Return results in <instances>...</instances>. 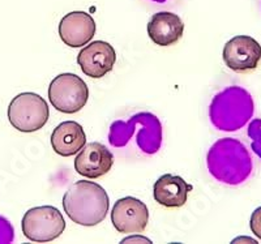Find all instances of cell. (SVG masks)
<instances>
[{
    "label": "cell",
    "instance_id": "cell-1",
    "mask_svg": "<svg viewBox=\"0 0 261 244\" xmlns=\"http://www.w3.org/2000/svg\"><path fill=\"white\" fill-rule=\"evenodd\" d=\"M110 201L106 191L90 180H79L63 197V208L68 218L81 226H95L106 218Z\"/></svg>",
    "mask_w": 261,
    "mask_h": 244
},
{
    "label": "cell",
    "instance_id": "cell-2",
    "mask_svg": "<svg viewBox=\"0 0 261 244\" xmlns=\"http://www.w3.org/2000/svg\"><path fill=\"white\" fill-rule=\"evenodd\" d=\"M50 110L45 99L36 93H21L8 106L9 123L17 131L30 133L43 128L48 122Z\"/></svg>",
    "mask_w": 261,
    "mask_h": 244
},
{
    "label": "cell",
    "instance_id": "cell-3",
    "mask_svg": "<svg viewBox=\"0 0 261 244\" xmlns=\"http://www.w3.org/2000/svg\"><path fill=\"white\" fill-rule=\"evenodd\" d=\"M89 98V89L83 78L74 73H62L51 81L48 99L53 107L63 114H76Z\"/></svg>",
    "mask_w": 261,
    "mask_h": 244
},
{
    "label": "cell",
    "instance_id": "cell-4",
    "mask_svg": "<svg viewBox=\"0 0 261 244\" xmlns=\"http://www.w3.org/2000/svg\"><path fill=\"white\" fill-rule=\"evenodd\" d=\"M21 229L29 240L47 243L62 235L65 230V221L57 208L37 206L25 213Z\"/></svg>",
    "mask_w": 261,
    "mask_h": 244
},
{
    "label": "cell",
    "instance_id": "cell-5",
    "mask_svg": "<svg viewBox=\"0 0 261 244\" xmlns=\"http://www.w3.org/2000/svg\"><path fill=\"white\" fill-rule=\"evenodd\" d=\"M226 66L234 72H248L257 68L261 60V46L249 36H237L231 38L223 48Z\"/></svg>",
    "mask_w": 261,
    "mask_h": 244
},
{
    "label": "cell",
    "instance_id": "cell-6",
    "mask_svg": "<svg viewBox=\"0 0 261 244\" xmlns=\"http://www.w3.org/2000/svg\"><path fill=\"white\" fill-rule=\"evenodd\" d=\"M111 222L119 232L139 234L149 222V210L143 201L135 197L118 200L111 211Z\"/></svg>",
    "mask_w": 261,
    "mask_h": 244
},
{
    "label": "cell",
    "instance_id": "cell-7",
    "mask_svg": "<svg viewBox=\"0 0 261 244\" xmlns=\"http://www.w3.org/2000/svg\"><path fill=\"white\" fill-rule=\"evenodd\" d=\"M116 54L113 46L103 41L89 43L80 51L77 63L81 71L92 78H101L114 68Z\"/></svg>",
    "mask_w": 261,
    "mask_h": 244
},
{
    "label": "cell",
    "instance_id": "cell-8",
    "mask_svg": "<svg viewBox=\"0 0 261 244\" xmlns=\"http://www.w3.org/2000/svg\"><path fill=\"white\" fill-rule=\"evenodd\" d=\"M114 165V155L101 143H90L84 146L74 158V170L80 175L97 179L106 175Z\"/></svg>",
    "mask_w": 261,
    "mask_h": 244
},
{
    "label": "cell",
    "instance_id": "cell-9",
    "mask_svg": "<svg viewBox=\"0 0 261 244\" xmlns=\"http://www.w3.org/2000/svg\"><path fill=\"white\" fill-rule=\"evenodd\" d=\"M95 22L89 13L74 11L62 18L59 24L60 39L69 47L88 45L95 34Z\"/></svg>",
    "mask_w": 261,
    "mask_h": 244
},
{
    "label": "cell",
    "instance_id": "cell-10",
    "mask_svg": "<svg viewBox=\"0 0 261 244\" xmlns=\"http://www.w3.org/2000/svg\"><path fill=\"white\" fill-rule=\"evenodd\" d=\"M192 188L181 176L165 174L154 183L153 196L165 208H180L187 203L188 194Z\"/></svg>",
    "mask_w": 261,
    "mask_h": 244
},
{
    "label": "cell",
    "instance_id": "cell-11",
    "mask_svg": "<svg viewBox=\"0 0 261 244\" xmlns=\"http://www.w3.org/2000/svg\"><path fill=\"white\" fill-rule=\"evenodd\" d=\"M184 24L172 12H158L151 16L148 24L149 38L158 46H171L183 36Z\"/></svg>",
    "mask_w": 261,
    "mask_h": 244
},
{
    "label": "cell",
    "instance_id": "cell-12",
    "mask_svg": "<svg viewBox=\"0 0 261 244\" xmlns=\"http://www.w3.org/2000/svg\"><path fill=\"white\" fill-rule=\"evenodd\" d=\"M86 144V134L77 122H63L51 134V146L54 152L62 157L77 154Z\"/></svg>",
    "mask_w": 261,
    "mask_h": 244
},
{
    "label": "cell",
    "instance_id": "cell-13",
    "mask_svg": "<svg viewBox=\"0 0 261 244\" xmlns=\"http://www.w3.org/2000/svg\"><path fill=\"white\" fill-rule=\"evenodd\" d=\"M249 226H251V231L261 240V206L256 209L251 215Z\"/></svg>",
    "mask_w": 261,
    "mask_h": 244
},
{
    "label": "cell",
    "instance_id": "cell-14",
    "mask_svg": "<svg viewBox=\"0 0 261 244\" xmlns=\"http://www.w3.org/2000/svg\"><path fill=\"white\" fill-rule=\"evenodd\" d=\"M127 241H145V243H151V241L149 240V239H146V238H141V236H134V238H132V236H130V238L124 239V240H123L122 243H127Z\"/></svg>",
    "mask_w": 261,
    "mask_h": 244
}]
</instances>
